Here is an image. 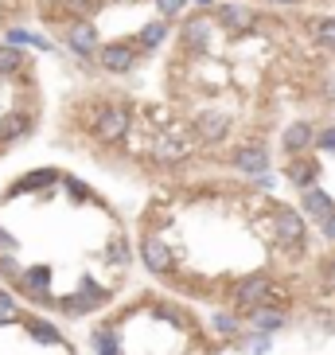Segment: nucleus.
Masks as SVG:
<instances>
[{
    "label": "nucleus",
    "mask_w": 335,
    "mask_h": 355,
    "mask_svg": "<svg viewBox=\"0 0 335 355\" xmlns=\"http://www.w3.org/2000/svg\"><path fill=\"white\" fill-rule=\"evenodd\" d=\"M133 129V105L129 102H105L90 110V137L98 145H121Z\"/></svg>",
    "instance_id": "f257e3e1"
},
{
    "label": "nucleus",
    "mask_w": 335,
    "mask_h": 355,
    "mask_svg": "<svg viewBox=\"0 0 335 355\" xmlns=\"http://www.w3.org/2000/svg\"><path fill=\"white\" fill-rule=\"evenodd\" d=\"M273 297H277V285H273L269 277H265V273L242 277V282L230 289V304H234V313H242V316H250L253 309H262V304H269Z\"/></svg>",
    "instance_id": "f03ea898"
},
{
    "label": "nucleus",
    "mask_w": 335,
    "mask_h": 355,
    "mask_svg": "<svg viewBox=\"0 0 335 355\" xmlns=\"http://www.w3.org/2000/svg\"><path fill=\"white\" fill-rule=\"evenodd\" d=\"M273 239H277V246L300 254L304 239H308V219H304V211H293V207H284V203H277V207H273Z\"/></svg>",
    "instance_id": "7ed1b4c3"
},
{
    "label": "nucleus",
    "mask_w": 335,
    "mask_h": 355,
    "mask_svg": "<svg viewBox=\"0 0 335 355\" xmlns=\"http://www.w3.org/2000/svg\"><path fill=\"white\" fill-rule=\"evenodd\" d=\"M105 301H109V289H102V285H94V282H82L74 293L59 297L55 309H59L63 316H74V320H78V316H90L94 309H102Z\"/></svg>",
    "instance_id": "20e7f679"
},
{
    "label": "nucleus",
    "mask_w": 335,
    "mask_h": 355,
    "mask_svg": "<svg viewBox=\"0 0 335 355\" xmlns=\"http://www.w3.org/2000/svg\"><path fill=\"white\" fill-rule=\"evenodd\" d=\"M215 20H219V28H226L230 35H246V32H253L257 12H253L250 4H242V0H222L219 12H215Z\"/></svg>",
    "instance_id": "39448f33"
},
{
    "label": "nucleus",
    "mask_w": 335,
    "mask_h": 355,
    "mask_svg": "<svg viewBox=\"0 0 335 355\" xmlns=\"http://www.w3.org/2000/svg\"><path fill=\"white\" fill-rule=\"evenodd\" d=\"M141 261H145V270L152 273V277H168V273L176 270V254L168 250L152 230L141 239Z\"/></svg>",
    "instance_id": "423d86ee"
},
{
    "label": "nucleus",
    "mask_w": 335,
    "mask_h": 355,
    "mask_svg": "<svg viewBox=\"0 0 335 355\" xmlns=\"http://www.w3.org/2000/svg\"><path fill=\"white\" fill-rule=\"evenodd\" d=\"M210 35H215V20H210L207 12H195V16H188L183 28H179V47H183V51H207Z\"/></svg>",
    "instance_id": "0eeeda50"
},
{
    "label": "nucleus",
    "mask_w": 335,
    "mask_h": 355,
    "mask_svg": "<svg viewBox=\"0 0 335 355\" xmlns=\"http://www.w3.org/2000/svg\"><path fill=\"white\" fill-rule=\"evenodd\" d=\"M191 133L207 141V145H219L230 137V114H222V110H203L195 121H191Z\"/></svg>",
    "instance_id": "6e6552de"
},
{
    "label": "nucleus",
    "mask_w": 335,
    "mask_h": 355,
    "mask_svg": "<svg viewBox=\"0 0 335 355\" xmlns=\"http://www.w3.org/2000/svg\"><path fill=\"white\" fill-rule=\"evenodd\" d=\"M94 59H98L102 71L125 74V71H133V63H136V47H133V43H105V47H98Z\"/></svg>",
    "instance_id": "1a4fd4ad"
},
{
    "label": "nucleus",
    "mask_w": 335,
    "mask_h": 355,
    "mask_svg": "<svg viewBox=\"0 0 335 355\" xmlns=\"http://www.w3.org/2000/svg\"><path fill=\"white\" fill-rule=\"evenodd\" d=\"M230 164L238 168L242 176H265L269 172V153L262 145H238L230 153Z\"/></svg>",
    "instance_id": "9d476101"
},
{
    "label": "nucleus",
    "mask_w": 335,
    "mask_h": 355,
    "mask_svg": "<svg viewBox=\"0 0 335 355\" xmlns=\"http://www.w3.org/2000/svg\"><path fill=\"white\" fill-rule=\"evenodd\" d=\"M316 133H320V129H316L312 121H293V125L281 133V148L289 157H304L308 148H316Z\"/></svg>",
    "instance_id": "9b49d317"
},
{
    "label": "nucleus",
    "mask_w": 335,
    "mask_h": 355,
    "mask_svg": "<svg viewBox=\"0 0 335 355\" xmlns=\"http://www.w3.org/2000/svg\"><path fill=\"white\" fill-rule=\"evenodd\" d=\"M284 180H289L296 191L316 188V180H320V160H312L308 153H304V157H293L289 164H284Z\"/></svg>",
    "instance_id": "f8f14e48"
},
{
    "label": "nucleus",
    "mask_w": 335,
    "mask_h": 355,
    "mask_svg": "<svg viewBox=\"0 0 335 355\" xmlns=\"http://www.w3.org/2000/svg\"><path fill=\"white\" fill-rule=\"evenodd\" d=\"M66 47L78 59H94L98 55V28L94 24H74L71 32H66Z\"/></svg>",
    "instance_id": "ddd939ff"
},
{
    "label": "nucleus",
    "mask_w": 335,
    "mask_h": 355,
    "mask_svg": "<svg viewBox=\"0 0 335 355\" xmlns=\"http://www.w3.org/2000/svg\"><path fill=\"white\" fill-rule=\"evenodd\" d=\"M300 211H304V219L320 223L327 211H335V199L327 196L324 188H304V191H300Z\"/></svg>",
    "instance_id": "4468645a"
},
{
    "label": "nucleus",
    "mask_w": 335,
    "mask_h": 355,
    "mask_svg": "<svg viewBox=\"0 0 335 355\" xmlns=\"http://www.w3.org/2000/svg\"><path fill=\"white\" fill-rule=\"evenodd\" d=\"M250 324H253V332H281L284 324H289V316H284V309H273V304H262V309H253L250 313Z\"/></svg>",
    "instance_id": "2eb2a0df"
},
{
    "label": "nucleus",
    "mask_w": 335,
    "mask_h": 355,
    "mask_svg": "<svg viewBox=\"0 0 335 355\" xmlns=\"http://www.w3.org/2000/svg\"><path fill=\"white\" fill-rule=\"evenodd\" d=\"M28 133H32V117L28 114H8L0 121V141H20Z\"/></svg>",
    "instance_id": "dca6fc26"
},
{
    "label": "nucleus",
    "mask_w": 335,
    "mask_h": 355,
    "mask_svg": "<svg viewBox=\"0 0 335 355\" xmlns=\"http://www.w3.org/2000/svg\"><path fill=\"white\" fill-rule=\"evenodd\" d=\"M59 180H63V176H59L55 168H39V172H32V176H24L20 184L12 188V196H16V191H35V188H55Z\"/></svg>",
    "instance_id": "f3484780"
},
{
    "label": "nucleus",
    "mask_w": 335,
    "mask_h": 355,
    "mask_svg": "<svg viewBox=\"0 0 335 355\" xmlns=\"http://www.w3.org/2000/svg\"><path fill=\"white\" fill-rule=\"evenodd\" d=\"M308 32H312V40L320 43V47H327V51H335V20H332V16H320V20H308Z\"/></svg>",
    "instance_id": "a211bd4d"
},
{
    "label": "nucleus",
    "mask_w": 335,
    "mask_h": 355,
    "mask_svg": "<svg viewBox=\"0 0 335 355\" xmlns=\"http://www.w3.org/2000/svg\"><path fill=\"white\" fill-rule=\"evenodd\" d=\"M24 55H20V47L16 43H0V74H20L24 71Z\"/></svg>",
    "instance_id": "6ab92c4d"
},
{
    "label": "nucleus",
    "mask_w": 335,
    "mask_h": 355,
    "mask_svg": "<svg viewBox=\"0 0 335 355\" xmlns=\"http://www.w3.org/2000/svg\"><path fill=\"white\" fill-rule=\"evenodd\" d=\"M28 332L39 340V344H63V336H59V328L47 320H39V316H28Z\"/></svg>",
    "instance_id": "aec40b11"
},
{
    "label": "nucleus",
    "mask_w": 335,
    "mask_h": 355,
    "mask_svg": "<svg viewBox=\"0 0 335 355\" xmlns=\"http://www.w3.org/2000/svg\"><path fill=\"white\" fill-rule=\"evenodd\" d=\"M164 35H168V24H164V20L148 24L145 32H141V43H136V51H152V47H160V43H164Z\"/></svg>",
    "instance_id": "412c9836"
},
{
    "label": "nucleus",
    "mask_w": 335,
    "mask_h": 355,
    "mask_svg": "<svg viewBox=\"0 0 335 355\" xmlns=\"http://www.w3.org/2000/svg\"><path fill=\"white\" fill-rule=\"evenodd\" d=\"M94 352L98 355H121V344H117L114 328H94Z\"/></svg>",
    "instance_id": "4be33fe9"
},
{
    "label": "nucleus",
    "mask_w": 335,
    "mask_h": 355,
    "mask_svg": "<svg viewBox=\"0 0 335 355\" xmlns=\"http://www.w3.org/2000/svg\"><path fill=\"white\" fill-rule=\"evenodd\" d=\"M215 332L219 336H226V340H234V336L242 332V320H238V313H215Z\"/></svg>",
    "instance_id": "5701e85b"
},
{
    "label": "nucleus",
    "mask_w": 335,
    "mask_h": 355,
    "mask_svg": "<svg viewBox=\"0 0 335 355\" xmlns=\"http://www.w3.org/2000/svg\"><path fill=\"white\" fill-rule=\"evenodd\" d=\"M8 43H16V47H20V43H32V47H39V51H51V43L39 40V35H32V32H24V28H12Z\"/></svg>",
    "instance_id": "b1692460"
},
{
    "label": "nucleus",
    "mask_w": 335,
    "mask_h": 355,
    "mask_svg": "<svg viewBox=\"0 0 335 355\" xmlns=\"http://www.w3.org/2000/svg\"><path fill=\"white\" fill-rule=\"evenodd\" d=\"M0 277H8V282H20V277H24V270H20V261L12 258L8 250L0 254Z\"/></svg>",
    "instance_id": "393cba45"
},
{
    "label": "nucleus",
    "mask_w": 335,
    "mask_h": 355,
    "mask_svg": "<svg viewBox=\"0 0 335 355\" xmlns=\"http://www.w3.org/2000/svg\"><path fill=\"white\" fill-rule=\"evenodd\" d=\"M320 285L335 293V254H327V258L320 261Z\"/></svg>",
    "instance_id": "a878e982"
},
{
    "label": "nucleus",
    "mask_w": 335,
    "mask_h": 355,
    "mask_svg": "<svg viewBox=\"0 0 335 355\" xmlns=\"http://www.w3.org/2000/svg\"><path fill=\"white\" fill-rule=\"evenodd\" d=\"M242 347H246L250 355H265V352H269V336H265V332H253L250 340H242Z\"/></svg>",
    "instance_id": "bb28decb"
},
{
    "label": "nucleus",
    "mask_w": 335,
    "mask_h": 355,
    "mask_svg": "<svg viewBox=\"0 0 335 355\" xmlns=\"http://www.w3.org/2000/svg\"><path fill=\"white\" fill-rule=\"evenodd\" d=\"M191 0H156V8H160V16L164 20H172V16H179V12L188 8Z\"/></svg>",
    "instance_id": "cd10ccee"
},
{
    "label": "nucleus",
    "mask_w": 335,
    "mask_h": 355,
    "mask_svg": "<svg viewBox=\"0 0 335 355\" xmlns=\"http://www.w3.org/2000/svg\"><path fill=\"white\" fill-rule=\"evenodd\" d=\"M316 148H320V153H335V125H324L316 133Z\"/></svg>",
    "instance_id": "c85d7f7f"
},
{
    "label": "nucleus",
    "mask_w": 335,
    "mask_h": 355,
    "mask_svg": "<svg viewBox=\"0 0 335 355\" xmlns=\"http://www.w3.org/2000/svg\"><path fill=\"white\" fill-rule=\"evenodd\" d=\"M16 316H20V313H16V301H12V297H8L4 289H0V324L16 320Z\"/></svg>",
    "instance_id": "c756f323"
},
{
    "label": "nucleus",
    "mask_w": 335,
    "mask_h": 355,
    "mask_svg": "<svg viewBox=\"0 0 335 355\" xmlns=\"http://www.w3.org/2000/svg\"><path fill=\"white\" fill-rule=\"evenodd\" d=\"M320 98H324L327 105H335V71L324 74V86H320Z\"/></svg>",
    "instance_id": "7c9ffc66"
},
{
    "label": "nucleus",
    "mask_w": 335,
    "mask_h": 355,
    "mask_svg": "<svg viewBox=\"0 0 335 355\" xmlns=\"http://www.w3.org/2000/svg\"><path fill=\"white\" fill-rule=\"evenodd\" d=\"M320 234H324L327 242H335V211H327L324 219H320Z\"/></svg>",
    "instance_id": "2f4dec72"
},
{
    "label": "nucleus",
    "mask_w": 335,
    "mask_h": 355,
    "mask_svg": "<svg viewBox=\"0 0 335 355\" xmlns=\"http://www.w3.org/2000/svg\"><path fill=\"white\" fill-rule=\"evenodd\" d=\"M66 4H71L74 12H82V16H94L98 12V0H66Z\"/></svg>",
    "instance_id": "473e14b6"
},
{
    "label": "nucleus",
    "mask_w": 335,
    "mask_h": 355,
    "mask_svg": "<svg viewBox=\"0 0 335 355\" xmlns=\"http://www.w3.org/2000/svg\"><path fill=\"white\" fill-rule=\"evenodd\" d=\"M0 250H16V239H12L4 227H0Z\"/></svg>",
    "instance_id": "72a5a7b5"
},
{
    "label": "nucleus",
    "mask_w": 335,
    "mask_h": 355,
    "mask_svg": "<svg viewBox=\"0 0 335 355\" xmlns=\"http://www.w3.org/2000/svg\"><path fill=\"white\" fill-rule=\"evenodd\" d=\"M262 4H281V8H289V4H300V0H262Z\"/></svg>",
    "instance_id": "f704fd0d"
},
{
    "label": "nucleus",
    "mask_w": 335,
    "mask_h": 355,
    "mask_svg": "<svg viewBox=\"0 0 335 355\" xmlns=\"http://www.w3.org/2000/svg\"><path fill=\"white\" fill-rule=\"evenodd\" d=\"M195 4H199V8H207V4H215V0H195Z\"/></svg>",
    "instance_id": "c9c22d12"
}]
</instances>
